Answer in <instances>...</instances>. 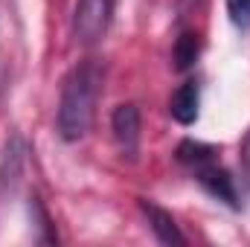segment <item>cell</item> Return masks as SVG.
<instances>
[{
	"label": "cell",
	"mask_w": 250,
	"mask_h": 247,
	"mask_svg": "<svg viewBox=\"0 0 250 247\" xmlns=\"http://www.w3.org/2000/svg\"><path fill=\"white\" fill-rule=\"evenodd\" d=\"M105 79H108V70H105V62L99 59H84L70 67V73L62 82L59 111H56V128L62 140L76 143L93 128L96 105L105 90Z\"/></svg>",
	"instance_id": "1"
},
{
	"label": "cell",
	"mask_w": 250,
	"mask_h": 247,
	"mask_svg": "<svg viewBox=\"0 0 250 247\" xmlns=\"http://www.w3.org/2000/svg\"><path fill=\"white\" fill-rule=\"evenodd\" d=\"M175 154H178V163L187 166L189 172H192V178L201 184V189L207 195H212L215 201L227 204L230 209H239L242 206L236 178L218 163V148L215 145L198 143V140H184Z\"/></svg>",
	"instance_id": "2"
},
{
	"label": "cell",
	"mask_w": 250,
	"mask_h": 247,
	"mask_svg": "<svg viewBox=\"0 0 250 247\" xmlns=\"http://www.w3.org/2000/svg\"><path fill=\"white\" fill-rule=\"evenodd\" d=\"M114 21V0H79L73 12V38L82 47L99 44Z\"/></svg>",
	"instance_id": "3"
},
{
	"label": "cell",
	"mask_w": 250,
	"mask_h": 247,
	"mask_svg": "<svg viewBox=\"0 0 250 247\" xmlns=\"http://www.w3.org/2000/svg\"><path fill=\"white\" fill-rule=\"evenodd\" d=\"M111 131H114V140L123 151V157L134 160L137 151H140V131H143V120H140V108L134 102H125L117 105L114 114H111Z\"/></svg>",
	"instance_id": "4"
},
{
	"label": "cell",
	"mask_w": 250,
	"mask_h": 247,
	"mask_svg": "<svg viewBox=\"0 0 250 247\" xmlns=\"http://www.w3.org/2000/svg\"><path fill=\"white\" fill-rule=\"evenodd\" d=\"M23 163H26V143L21 134H12V140L3 148L0 160V192H15V186L23 178Z\"/></svg>",
	"instance_id": "5"
},
{
	"label": "cell",
	"mask_w": 250,
	"mask_h": 247,
	"mask_svg": "<svg viewBox=\"0 0 250 247\" xmlns=\"http://www.w3.org/2000/svg\"><path fill=\"white\" fill-rule=\"evenodd\" d=\"M140 209H143V215L148 218V227H151V233H154V239H157L160 245H187V236H184L181 227L175 224L172 212H166L163 206H157V204H151V201H143V198H140Z\"/></svg>",
	"instance_id": "6"
},
{
	"label": "cell",
	"mask_w": 250,
	"mask_h": 247,
	"mask_svg": "<svg viewBox=\"0 0 250 247\" xmlns=\"http://www.w3.org/2000/svg\"><path fill=\"white\" fill-rule=\"evenodd\" d=\"M198 108H201V84L195 79H189L184 84L175 87L172 99H169V114L178 125H192L198 120Z\"/></svg>",
	"instance_id": "7"
},
{
	"label": "cell",
	"mask_w": 250,
	"mask_h": 247,
	"mask_svg": "<svg viewBox=\"0 0 250 247\" xmlns=\"http://www.w3.org/2000/svg\"><path fill=\"white\" fill-rule=\"evenodd\" d=\"M201 56V38L195 29H184L178 38H175V47H172V62H175V70L178 73H187L195 67Z\"/></svg>",
	"instance_id": "8"
},
{
	"label": "cell",
	"mask_w": 250,
	"mask_h": 247,
	"mask_svg": "<svg viewBox=\"0 0 250 247\" xmlns=\"http://www.w3.org/2000/svg\"><path fill=\"white\" fill-rule=\"evenodd\" d=\"M29 215H32V224L38 227V242L41 245H56L59 242V236H56V230H53V221H50V212L44 209V204H41V198L38 195H32L29 198Z\"/></svg>",
	"instance_id": "9"
},
{
	"label": "cell",
	"mask_w": 250,
	"mask_h": 247,
	"mask_svg": "<svg viewBox=\"0 0 250 247\" xmlns=\"http://www.w3.org/2000/svg\"><path fill=\"white\" fill-rule=\"evenodd\" d=\"M227 3V15H230V23L242 32L250 29V0H224Z\"/></svg>",
	"instance_id": "10"
},
{
	"label": "cell",
	"mask_w": 250,
	"mask_h": 247,
	"mask_svg": "<svg viewBox=\"0 0 250 247\" xmlns=\"http://www.w3.org/2000/svg\"><path fill=\"white\" fill-rule=\"evenodd\" d=\"M242 169H245V181L250 186V131L245 134V140H242Z\"/></svg>",
	"instance_id": "11"
},
{
	"label": "cell",
	"mask_w": 250,
	"mask_h": 247,
	"mask_svg": "<svg viewBox=\"0 0 250 247\" xmlns=\"http://www.w3.org/2000/svg\"><path fill=\"white\" fill-rule=\"evenodd\" d=\"M0 87H3V64H0Z\"/></svg>",
	"instance_id": "12"
}]
</instances>
